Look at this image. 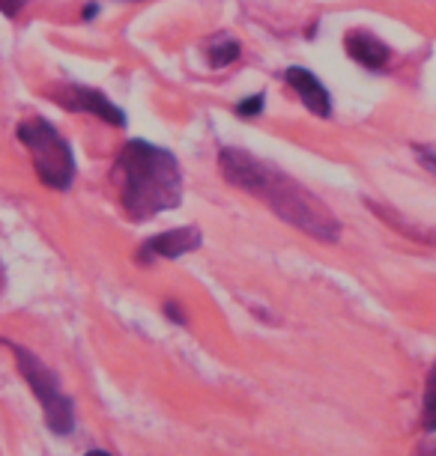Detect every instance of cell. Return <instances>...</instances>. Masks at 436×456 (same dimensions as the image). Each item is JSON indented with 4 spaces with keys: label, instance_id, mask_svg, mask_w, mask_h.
<instances>
[{
    "label": "cell",
    "instance_id": "7a4b0ae2",
    "mask_svg": "<svg viewBox=\"0 0 436 456\" xmlns=\"http://www.w3.org/2000/svg\"><path fill=\"white\" fill-rule=\"evenodd\" d=\"M111 176L119 188V206L129 221H152L179 209L183 203L185 183L177 156L144 137H132L123 143Z\"/></svg>",
    "mask_w": 436,
    "mask_h": 456
},
{
    "label": "cell",
    "instance_id": "2e32d148",
    "mask_svg": "<svg viewBox=\"0 0 436 456\" xmlns=\"http://www.w3.org/2000/svg\"><path fill=\"white\" fill-rule=\"evenodd\" d=\"M4 283H6V274H4V263H0V292H4Z\"/></svg>",
    "mask_w": 436,
    "mask_h": 456
},
{
    "label": "cell",
    "instance_id": "277c9868",
    "mask_svg": "<svg viewBox=\"0 0 436 456\" xmlns=\"http://www.w3.org/2000/svg\"><path fill=\"white\" fill-rule=\"evenodd\" d=\"M0 343L15 355L19 373L24 376V382L30 385L33 397L39 400L42 418H45L51 433L60 438L72 436L75 433V403L70 394L63 391V385H60V379L54 376V370H51L39 355H33L28 346H21V343H15V340H0Z\"/></svg>",
    "mask_w": 436,
    "mask_h": 456
},
{
    "label": "cell",
    "instance_id": "8fae6325",
    "mask_svg": "<svg viewBox=\"0 0 436 456\" xmlns=\"http://www.w3.org/2000/svg\"><path fill=\"white\" fill-rule=\"evenodd\" d=\"M263 108H267V93H254V96H248V99L236 102V105H234L236 117H243V119L260 117V114H263Z\"/></svg>",
    "mask_w": 436,
    "mask_h": 456
},
{
    "label": "cell",
    "instance_id": "ba28073f",
    "mask_svg": "<svg viewBox=\"0 0 436 456\" xmlns=\"http://www.w3.org/2000/svg\"><path fill=\"white\" fill-rule=\"evenodd\" d=\"M344 48L350 60H356L367 72H386L391 63V48L367 30H350L344 37Z\"/></svg>",
    "mask_w": 436,
    "mask_h": 456
},
{
    "label": "cell",
    "instance_id": "ac0fdd59",
    "mask_svg": "<svg viewBox=\"0 0 436 456\" xmlns=\"http://www.w3.org/2000/svg\"><path fill=\"white\" fill-rule=\"evenodd\" d=\"M87 456H111V453H105V451H90Z\"/></svg>",
    "mask_w": 436,
    "mask_h": 456
},
{
    "label": "cell",
    "instance_id": "9a60e30c",
    "mask_svg": "<svg viewBox=\"0 0 436 456\" xmlns=\"http://www.w3.org/2000/svg\"><path fill=\"white\" fill-rule=\"evenodd\" d=\"M96 15H99V6H96V4L84 6V19H96Z\"/></svg>",
    "mask_w": 436,
    "mask_h": 456
},
{
    "label": "cell",
    "instance_id": "6da1fadb",
    "mask_svg": "<svg viewBox=\"0 0 436 456\" xmlns=\"http://www.w3.org/2000/svg\"><path fill=\"white\" fill-rule=\"evenodd\" d=\"M218 170L227 185L258 197L290 227L302 230V233L326 245H335L341 239V221L335 218V212L272 161H263L248 150H236V146H221Z\"/></svg>",
    "mask_w": 436,
    "mask_h": 456
},
{
    "label": "cell",
    "instance_id": "5b68a950",
    "mask_svg": "<svg viewBox=\"0 0 436 456\" xmlns=\"http://www.w3.org/2000/svg\"><path fill=\"white\" fill-rule=\"evenodd\" d=\"M48 99L60 105L63 110H72V114H90L102 119L108 126H117V128H126L129 119L119 110L114 102H111L102 90H93V87H84V84H75V81H66L60 87L48 90Z\"/></svg>",
    "mask_w": 436,
    "mask_h": 456
},
{
    "label": "cell",
    "instance_id": "8992f818",
    "mask_svg": "<svg viewBox=\"0 0 436 456\" xmlns=\"http://www.w3.org/2000/svg\"><path fill=\"white\" fill-rule=\"evenodd\" d=\"M201 248H203V233L194 224H189V227H174V230H165V233L144 239L138 245L135 260L141 265H150L156 260H179V256L194 254V251H201Z\"/></svg>",
    "mask_w": 436,
    "mask_h": 456
},
{
    "label": "cell",
    "instance_id": "3957f363",
    "mask_svg": "<svg viewBox=\"0 0 436 456\" xmlns=\"http://www.w3.org/2000/svg\"><path fill=\"white\" fill-rule=\"evenodd\" d=\"M15 134H19L24 150L30 152V161H33V170H37L39 183L51 188V191H70L75 183V174H78L70 141L42 117L21 119V123L15 126Z\"/></svg>",
    "mask_w": 436,
    "mask_h": 456
},
{
    "label": "cell",
    "instance_id": "7c38bea8",
    "mask_svg": "<svg viewBox=\"0 0 436 456\" xmlns=\"http://www.w3.org/2000/svg\"><path fill=\"white\" fill-rule=\"evenodd\" d=\"M415 156L431 174H436V146H415Z\"/></svg>",
    "mask_w": 436,
    "mask_h": 456
},
{
    "label": "cell",
    "instance_id": "e0dca14e",
    "mask_svg": "<svg viewBox=\"0 0 436 456\" xmlns=\"http://www.w3.org/2000/svg\"><path fill=\"white\" fill-rule=\"evenodd\" d=\"M418 456H436V447H427V451H422Z\"/></svg>",
    "mask_w": 436,
    "mask_h": 456
},
{
    "label": "cell",
    "instance_id": "9c48e42d",
    "mask_svg": "<svg viewBox=\"0 0 436 456\" xmlns=\"http://www.w3.org/2000/svg\"><path fill=\"white\" fill-rule=\"evenodd\" d=\"M239 54H243V45L234 37H216L207 48V60L212 69H225L230 63H236Z\"/></svg>",
    "mask_w": 436,
    "mask_h": 456
},
{
    "label": "cell",
    "instance_id": "52a82bcc",
    "mask_svg": "<svg viewBox=\"0 0 436 456\" xmlns=\"http://www.w3.org/2000/svg\"><path fill=\"white\" fill-rule=\"evenodd\" d=\"M284 81L287 87L296 93L299 102L311 110L314 117L320 119H329L332 117V96L326 90V84H323L317 75L311 72V69H302V66H290L284 72Z\"/></svg>",
    "mask_w": 436,
    "mask_h": 456
},
{
    "label": "cell",
    "instance_id": "30bf717a",
    "mask_svg": "<svg viewBox=\"0 0 436 456\" xmlns=\"http://www.w3.org/2000/svg\"><path fill=\"white\" fill-rule=\"evenodd\" d=\"M422 427L427 433H436V364L424 385V406H422Z\"/></svg>",
    "mask_w": 436,
    "mask_h": 456
},
{
    "label": "cell",
    "instance_id": "4fadbf2b",
    "mask_svg": "<svg viewBox=\"0 0 436 456\" xmlns=\"http://www.w3.org/2000/svg\"><path fill=\"white\" fill-rule=\"evenodd\" d=\"M24 6H28V0H0V12H4L6 19H19Z\"/></svg>",
    "mask_w": 436,
    "mask_h": 456
},
{
    "label": "cell",
    "instance_id": "5bb4252c",
    "mask_svg": "<svg viewBox=\"0 0 436 456\" xmlns=\"http://www.w3.org/2000/svg\"><path fill=\"white\" fill-rule=\"evenodd\" d=\"M161 311H165L177 325H185V322H189V316H185V311L177 305V301H165V305H161Z\"/></svg>",
    "mask_w": 436,
    "mask_h": 456
}]
</instances>
